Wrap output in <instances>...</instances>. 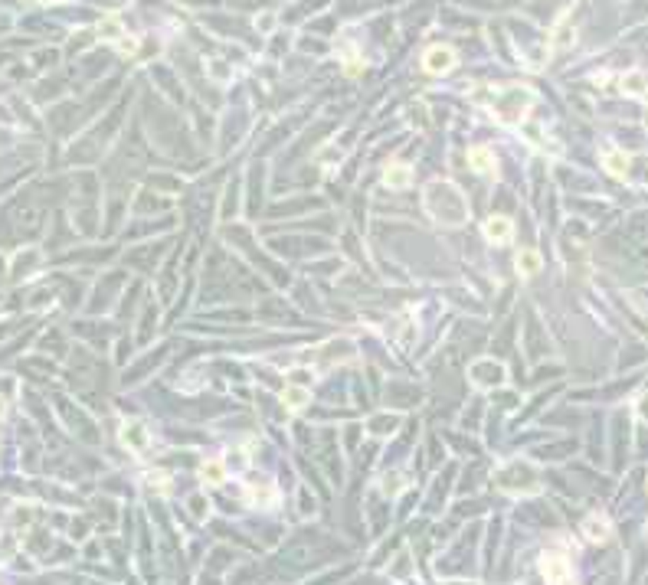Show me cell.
<instances>
[{
  "mask_svg": "<svg viewBox=\"0 0 648 585\" xmlns=\"http://www.w3.org/2000/svg\"><path fill=\"white\" fill-rule=\"evenodd\" d=\"M423 203H426L429 216L439 226H462V222L469 220V200L459 193V187L445 183V180L429 183L426 193H423Z\"/></svg>",
  "mask_w": 648,
  "mask_h": 585,
  "instance_id": "6da1fadb",
  "label": "cell"
},
{
  "mask_svg": "<svg viewBox=\"0 0 648 585\" xmlns=\"http://www.w3.org/2000/svg\"><path fill=\"white\" fill-rule=\"evenodd\" d=\"M530 102H534V92H530V89L511 85V89H504V92L498 95V102L491 105V111H495V118L501 121V125H518V121L527 115Z\"/></svg>",
  "mask_w": 648,
  "mask_h": 585,
  "instance_id": "7a4b0ae2",
  "label": "cell"
},
{
  "mask_svg": "<svg viewBox=\"0 0 648 585\" xmlns=\"http://www.w3.org/2000/svg\"><path fill=\"white\" fill-rule=\"evenodd\" d=\"M498 487L501 491H511V494H534L540 487V477H537V467L527 465V461H511L508 467L498 471Z\"/></svg>",
  "mask_w": 648,
  "mask_h": 585,
  "instance_id": "3957f363",
  "label": "cell"
},
{
  "mask_svg": "<svg viewBox=\"0 0 648 585\" xmlns=\"http://www.w3.org/2000/svg\"><path fill=\"white\" fill-rule=\"evenodd\" d=\"M318 366H337V363H350V360H357V347H354V340L347 337H334L328 340L324 347H318V353L311 356Z\"/></svg>",
  "mask_w": 648,
  "mask_h": 585,
  "instance_id": "277c9868",
  "label": "cell"
},
{
  "mask_svg": "<svg viewBox=\"0 0 648 585\" xmlns=\"http://www.w3.org/2000/svg\"><path fill=\"white\" fill-rule=\"evenodd\" d=\"M540 572H544L547 582L566 585V582H570V560H566L563 552L550 550V552H544V556H540Z\"/></svg>",
  "mask_w": 648,
  "mask_h": 585,
  "instance_id": "5b68a950",
  "label": "cell"
},
{
  "mask_svg": "<svg viewBox=\"0 0 648 585\" xmlns=\"http://www.w3.org/2000/svg\"><path fill=\"white\" fill-rule=\"evenodd\" d=\"M471 382H475V386H485V390H495V386L504 382V366L498 363V360H478V363L471 366Z\"/></svg>",
  "mask_w": 648,
  "mask_h": 585,
  "instance_id": "8992f818",
  "label": "cell"
},
{
  "mask_svg": "<svg viewBox=\"0 0 648 585\" xmlns=\"http://www.w3.org/2000/svg\"><path fill=\"white\" fill-rule=\"evenodd\" d=\"M121 445L135 455H145L151 448V432H147L145 422H125L121 425Z\"/></svg>",
  "mask_w": 648,
  "mask_h": 585,
  "instance_id": "52a82bcc",
  "label": "cell"
},
{
  "mask_svg": "<svg viewBox=\"0 0 648 585\" xmlns=\"http://www.w3.org/2000/svg\"><path fill=\"white\" fill-rule=\"evenodd\" d=\"M452 66H455V52L449 50V46H429L426 56H423V69L432 72V76H442V72H449Z\"/></svg>",
  "mask_w": 648,
  "mask_h": 585,
  "instance_id": "ba28073f",
  "label": "cell"
},
{
  "mask_svg": "<svg viewBox=\"0 0 648 585\" xmlns=\"http://www.w3.org/2000/svg\"><path fill=\"white\" fill-rule=\"evenodd\" d=\"M246 497L249 504H256V507H272L279 491H275L272 481H249L246 484Z\"/></svg>",
  "mask_w": 648,
  "mask_h": 585,
  "instance_id": "9c48e42d",
  "label": "cell"
},
{
  "mask_svg": "<svg viewBox=\"0 0 648 585\" xmlns=\"http://www.w3.org/2000/svg\"><path fill=\"white\" fill-rule=\"evenodd\" d=\"M514 236L511 216H488L485 220V239L488 242H508Z\"/></svg>",
  "mask_w": 648,
  "mask_h": 585,
  "instance_id": "30bf717a",
  "label": "cell"
},
{
  "mask_svg": "<svg viewBox=\"0 0 648 585\" xmlns=\"http://www.w3.org/2000/svg\"><path fill=\"white\" fill-rule=\"evenodd\" d=\"M384 183L390 190H406L413 183V167H410V164H386Z\"/></svg>",
  "mask_w": 648,
  "mask_h": 585,
  "instance_id": "8fae6325",
  "label": "cell"
},
{
  "mask_svg": "<svg viewBox=\"0 0 648 585\" xmlns=\"http://www.w3.org/2000/svg\"><path fill=\"white\" fill-rule=\"evenodd\" d=\"M469 164H471L475 174H481V177H495V151H491V147H471Z\"/></svg>",
  "mask_w": 648,
  "mask_h": 585,
  "instance_id": "7c38bea8",
  "label": "cell"
},
{
  "mask_svg": "<svg viewBox=\"0 0 648 585\" xmlns=\"http://www.w3.org/2000/svg\"><path fill=\"white\" fill-rule=\"evenodd\" d=\"M308 402H311V390H308V386H298V382L285 386V392H281V406L289 409V412H301Z\"/></svg>",
  "mask_w": 648,
  "mask_h": 585,
  "instance_id": "4fadbf2b",
  "label": "cell"
},
{
  "mask_svg": "<svg viewBox=\"0 0 648 585\" xmlns=\"http://www.w3.org/2000/svg\"><path fill=\"white\" fill-rule=\"evenodd\" d=\"M540 265H544V259H540L537 249H524V252H518V259H514V268H518L520 278H534V275L540 272Z\"/></svg>",
  "mask_w": 648,
  "mask_h": 585,
  "instance_id": "5bb4252c",
  "label": "cell"
},
{
  "mask_svg": "<svg viewBox=\"0 0 648 585\" xmlns=\"http://www.w3.org/2000/svg\"><path fill=\"white\" fill-rule=\"evenodd\" d=\"M583 533H586L589 543H605L613 530H609V520H605L603 513H589L586 523H583Z\"/></svg>",
  "mask_w": 648,
  "mask_h": 585,
  "instance_id": "9a60e30c",
  "label": "cell"
},
{
  "mask_svg": "<svg viewBox=\"0 0 648 585\" xmlns=\"http://www.w3.org/2000/svg\"><path fill=\"white\" fill-rule=\"evenodd\" d=\"M200 477H203V484H213V487L226 484V465H223V458H206L200 465Z\"/></svg>",
  "mask_w": 648,
  "mask_h": 585,
  "instance_id": "2e32d148",
  "label": "cell"
},
{
  "mask_svg": "<svg viewBox=\"0 0 648 585\" xmlns=\"http://www.w3.org/2000/svg\"><path fill=\"white\" fill-rule=\"evenodd\" d=\"M603 164H605V170H609L613 177H619V180L629 177V154H622V151H605V154H603Z\"/></svg>",
  "mask_w": 648,
  "mask_h": 585,
  "instance_id": "e0dca14e",
  "label": "cell"
},
{
  "mask_svg": "<svg viewBox=\"0 0 648 585\" xmlns=\"http://www.w3.org/2000/svg\"><path fill=\"white\" fill-rule=\"evenodd\" d=\"M622 92L635 95V98H645L648 95V79L642 76V72H625L622 76Z\"/></svg>",
  "mask_w": 648,
  "mask_h": 585,
  "instance_id": "ac0fdd59",
  "label": "cell"
},
{
  "mask_svg": "<svg viewBox=\"0 0 648 585\" xmlns=\"http://www.w3.org/2000/svg\"><path fill=\"white\" fill-rule=\"evenodd\" d=\"M396 425H400V416H376L374 422H370V432L380 435V438H386V435L396 432Z\"/></svg>",
  "mask_w": 648,
  "mask_h": 585,
  "instance_id": "d6986e66",
  "label": "cell"
},
{
  "mask_svg": "<svg viewBox=\"0 0 648 585\" xmlns=\"http://www.w3.org/2000/svg\"><path fill=\"white\" fill-rule=\"evenodd\" d=\"M566 46H573V26L563 20L554 33V50H566Z\"/></svg>",
  "mask_w": 648,
  "mask_h": 585,
  "instance_id": "ffe728a7",
  "label": "cell"
},
{
  "mask_svg": "<svg viewBox=\"0 0 648 585\" xmlns=\"http://www.w3.org/2000/svg\"><path fill=\"white\" fill-rule=\"evenodd\" d=\"M99 36H105V40H118V36H121V23H118V17L102 20V23H99Z\"/></svg>",
  "mask_w": 648,
  "mask_h": 585,
  "instance_id": "44dd1931",
  "label": "cell"
},
{
  "mask_svg": "<svg viewBox=\"0 0 648 585\" xmlns=\"http://www.w3.org/2000/svg\"><path fill=\"white\" fill-rule=\"evenodd\" d=\"M147 484H151L154 491H161V494L171 491V477L161 475V471H151V475H147Z\"/></svg>",
  "mask_w": 648,
  "mask_h": 585,
  "instance_id": "7402d4cb",
  "label": "cell"
},
{
  "mask_svg": "<svg viewBox=\"0 0 648 585\" xmlns=\"http://www.w3.org/2000/svg\"><path fill=\"white\" fill-rule=\"evenodd\" d=\"M635 416H639L642 422H648V392H642V396L635 399Z\"/></svg>",
  "mask_w": 648,
  "mask_h": 585,
  "instance_id": "603a6c76",
  "label": "cell"
},
{
  "mask_svg": "<svg viewBox=\"0 0 648 585\" xmlns=\"http://www.w3.org/2000/svg\"><path fill=\"white\" fill-rule=\"evenodd\" d=\"M190 504H194V513H196V517H206V501H203V497H194Z\"/></svg>",
  "mask_w": 648,
  "mask_h": 585,
  "instance_id": "cb8c5ba5",
  "label": "cell"
},
{
  "mask_svg": "<svg viewBox=\"0 0 648 585\" xmlns=\"http://www.w3.org/2000/svg\"><path fill=\"white\" fill-rule=\"evenodd\" d=\"M118 50L121 52H135L138 50V40H131V36H128V40H118Z\"/></svg>",
  "mask_w": 648,
  "mask_h": 585,
  "instance_id": "d4e9b609",
  "label": "cell"
},
{
  "mask_svg": "<svg viewBox=\"0 0 648 585\" xmlns=\"http://www.w3.org/2000/svg\"><path fill=\"white\" fill-rule=\"evenodd\" d=\"M256 26H259V30H272V26H275V17H259Z\"/></svg>",
  "mask_w": 648,
  "mask_h": 585,
  "instance_id": "484cf974",
  "label": "cell"
},
{
  "mask_svg": "<svg viewBox=\"0 0 648 585\" xmlns=\"http://www.w3.org/2000/svg\"><path fill=\"white\" fill-rule=\"evenodd\" d=\"M0 416H4V399H0Z\"/></svg>",
  "mask_w": 648,
  "mask_h": 585,
  "instance_id": "4316f807",
  "label": "cell"
}]
</instances>
